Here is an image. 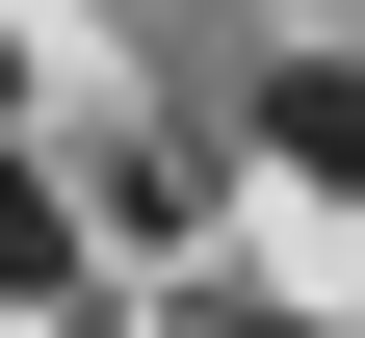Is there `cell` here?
Masks as SVG:
<instances>
[{
    "mask_svg": "<svg viewBox=\"0 0 365 338\" xmlns=\"http://www.w3.org/2000/svg\"><path fill=\"white\" fill-rule=\"evenodd\" d=\"M53 208H78V260H105V234H130V260H182V234L235 208V130H209V105H157V130H105Z\"/></svg>",
    "mask_w": 365,
    "mask_h": 338,
    "instance_id": "1",
    "label": "cell"
},
{
    "mask_svg": "<svg viewBox=\"0 0 365 338\" xmlns=\"http://www.w3.org/2000/svg\"><path fill=\"white\" fill-rule=\"evenodd\" d=\"M0 312H78V208H53L26 130H0Z\"/></svg>",
    "mask_w": 365,
    "mask_h": 338,
    "instance_id": "2",
    "label": "cell"
},
{
    "mask_svg": "<svg viewBox=\"0 0 365 338\" xmlns=\"http://www.w3.org/2000/svg\"><path fill=\"white\" fill-rule=\"evenodd\" d=\"M261 157H287V182H365V78L287 53V78H261Z\"/></svg>",
    "mask_w": 365,
    "mask_h": 338,
    "instance_id": "3",
    "label": "cell"
},
{
    "mask_svg": "<svg viewBox=\"0 0 365 338\" xmlns=\"http://www.w3.org/2000/svg\"><path fill=\"white\" fill-rule=\"evenodd\" d=\"M209 338H339V312H261V286H209Z\"/></svg>",
    "mask_w": 365,
    "mask_h": 338,
    "instance_id": "4",
    "label": "cell"
},
{
    "mask_svg": "<svg viewBox=\"0 0 365 338\" xmlns=\"http://www.w3.org/2000/svg\"><path fill=\"white\" fill-rule=\"evenodd\" d=\"M26 105H53V78H26V26H0V130H26Z\"/></svg>",
    "mask_w": 365,
    "mask_h": 338,
    "instance_id": "5",
    "label": "cell"
},
{
    "mask_svg": "<svg viewBox=\"0 0 365 338\" xmlns=\"http://www.w3.org/2000/svg\"><path fill=\"white\" fill-rule=\"evenodd\" d=\"M339 338H365V312H339Z\"/></svg>",
    "mask_w": 365,
    "mask_h": 338,
    "instance_id": "6",
    "label": "cell"
}]
</instances>
